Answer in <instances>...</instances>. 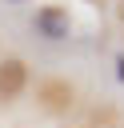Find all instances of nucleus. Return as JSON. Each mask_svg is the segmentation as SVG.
I'll return each mask as SVG.
<instances>
[{"mask_svg": "<svg viewBox=\"0 0 124 128\" xmlns=\"http://www.w3.org/2000/svg\"><path fill=\"white\" fill-rule=\"evenodd\" d=\"M16 4H24V0H16Z\"/></svg>", "mask_w": 124, "mask_h": 128, "instance_id": "obj_3", "label": "nucleus"}, {"mask_svg": "<svg viewBox=\"0 0 124 128\" xmlns=\"http://www.w3.org/2000/svg\"><path fill=\"white\" fill-rule=\"evenodd\" d=\"M24 84H28V68H24V60H0V100L20 96Z\"/></svg>", "mask_w": 124, "mask_h": 128, "instance_id": "obj_2", "label": "nucleus"}, {"mask_svg": "<svg viewBox=\"0 0 124 128\" xmlns=\"http://www.w3.org/2000/svg\"><path fill=\"white\" fill-rule=\"evenodd\" d=\"M32 28L44 36V40H68V32H72V20H68V12L64 8H40L36 16H32Z\"/></svg>", "mask_w": 124, "mask_h": 128, "instance_id": "obj_1", "label": "nucleus"}]
</instances>
